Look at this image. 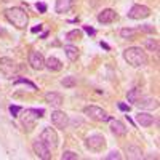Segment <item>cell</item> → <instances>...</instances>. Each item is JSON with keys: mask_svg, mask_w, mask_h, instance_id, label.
I'll use <instances>...</instances> for the list:
<instances>
[{"mask_svg": "<svg viewBox=\"0 0 160 160\" xmlns=\"http://www.w3.org/2000/svg\"><path fill=\"white\" fill-rule=\"evenodd\" d=\"M151 16V8L146 5H133L128 11V18L131 19H144Z\"/></svg>", "mask_w": 160, "mask_h": 160, "instance_id": "cell-9", "label": "cell"}, {"mask_svg": "<svg viewBox=\"0 0 160 160\" xmlns=\"http://www.w3.org/2000/svg\"><path fill=\"white\" fill-rule=\"evenodd\" d=\"M40 37H42V38H47V37H48V32H43V34L40 35Z\"/></svg>", "mask_w": 160, "mask_h": 160, "instance_id": "cell-36", "label": "cell"}, {"mask_svg": "<svg viewBox=\"0 0 160 160\" xmlns=\"http://www.w3.org/2000/svg\"><path fill=\"white\" fill-rule=\"evenodd\" d=\"M87 148L90 151H95V152H101L104 149V146H106V139L102 135H98V133H95V135H90L87 138Z\"/></svg>", "mask_w": 160, "mask_h": 160, "instance_id": "cell-6", "label": "cell"}, {"mask_svg": "<svg viewBox=\"0 0 160 160\" xmlns=\"http://www.w3.org/2000/svg\"><path fill=\"white\" fill-rule=\"evenodd\" d=\"M123 58L125 61L133 66V68H142L148 64V55L146 51H142L139 47H130L123 51Z\"/></svg>", "mask_w": 160, "mask_h": 160, "instance_id": "cell-1", "label": "cell"}, {"mask_svg": "<svg viewBox=\"0 0 160 160\" xmlns=\"http://www.w3.org/2000/svg\"><path fill=\"white\" fill-rule=\"evenodd\" d=\"M64 53H66V56H68L69 61H75V59L78 58V55H80L78 48L74 47V45H66V47H64Z\"/></svg>", "mask_w": 160, "mask_h": 160, "instance_id": "cell-20", "label": "cell"}, {"mask_svg": "<svg viewBox=\"0 0 160 160\" xmlns=\"http://www.w3.org/2000/svg\"><path fill=\"white\" fill-rule=\"evenodd\" d=\"M127 98H128V101H130V102L135 104V102L141 98V90H138V88H133V90H130V91L127 93Z\"/></svg>", "mask_w": 160, "mask_h": 160, "instance_id": "cell-22", "label": "cell"}, {"mask_svg": "<svg viewBox=\"0 0 160 160\" xmlns=\"http://www.w3.org/2000/svg\"><path fill=\"white\" fill-rule=\"evenodd\" d=\"M101 47H102L104 50H111V47H109L108 43H104V42H101Z\"/></svg>", "mask_w": 160, "mask_h": 160, "instance_id": "cell-35", "label": "cell"}, {"mask_svg": "<svg viewBox=\"0 0 160 160\" xmlns=\"http://www.w3.org/2000/svg\"><path fill=\"white\" fill-rule=\"evenodd\" d=\"M61 158L62 160H75V158H78V155L75 152H72V151H64L62 155H61Z\"/></svg>", "mask_w": 160, "mask_h": 160, "instance_id": "cell-27", "label": "cell"}, {"mask_svg": "<svg viewBox=\"0 0 160 160\" xmlns=\"http://www.w3.org/2000/svg\"><path fill=\"white\" fill-rule=\"evenodd\" d=\"M109 128L115 136H125L127 131H128V128L120 122V120H115V118H109Z\"/></svg>", "mask_w": 160, "mask_h": 160, "instance_id": "cell-12", "label": "cell"}, {"mask_svg": "<svg viewBox=\"0 0 160 160\" xmlns=\"http://www.w3.org/2000/svg\"><path fill=\"white\" fill-rule=\"evenodd\" d=\"M125 152H127V158H131V160H136V158L142 157L141 148H138V146H135V144H128L125 148Z\"/></svg>", "mask_w": 160, "mask_h": 160, "instance_id": "cell-18", "label": "cell"}, {"mask_svg": "<svg viewBox=\"0 0 160 160\" xmlns=\"http://www.w3.org/2000/svg\"><path fill=\"white\" fill-rule=\"evenodd\" d=\"M5 16L7 19L13 24V26H16L18 29H24L26 26H28L29 22V16H28V13H26L22 8L19 7H11L5 11Z\"/></svg>", "mask_w": 160, "mask_h": 160, "instance_id": "cell-2", "label": "cell"}, {"mask_svg": "<svg viewBox=\"0 0 160 160\" xmlns=\"http://www.w3.org/2000/svg\"><path fill=\"white\" fill-rule=\"evenodd\" d=\"M141 29H142V31H148V32H155V29H154V28H151L149 24H146V26H142Z\"/></svg>", "mask_w": 160, "mask_h": 160, "instance_id": "cell-33", "label": "cell"}, {"mask_svg": "<svg viewBox=\"0 0 160 160\" xmlns=\"http://www.w3.org/2000/svg\"><path fill=\"white\" fill-rule=\"evenodd\" d=\"M32 148H34V152H35V155L38 158H50V148L40 138H37L34 141Z\"/></svg>", "mask_w": 160, "mask_h": 160, "instance_id": "cell-11", "label": "cell"}, {"mask_svg": "<svg viewBox=\"0 0 160 160\" xmlns=\"http://www.w3.org/2000/svg\"><path fill=\"white\" fill-rule=\"evenodd\" d=\"M16 72H18V66L15 61L10 58H0V74L5 78L16 77Z\"/></svg>", "mask_w": 160, "mask_h": 160, "instance_id": "cell-4", "label": "cell"}, {"mask_svg": "<svg viewBox=\"0 0 160 160\" xmlns=\"http://www.w3.org/2000/svg\"><path fill=\"white\" fill-rule=\"evenodd\" d=\"M45 68L48 71H51V72H58V71L62 69V62L56 56H50V58L45 59Z\"/></svg>", "mask_w": 160, "mask_h": 160, "instance_id": "cell-17", "label": "cell"}, {"mask_svg": "<svg viewBox=\"0 0 160 160\" xmlns=\"http://www.w3.org/2000/svg\"><path fill=\"white\" fill-rule=\"evenodd\" d=\"M117 19V13H115V10H112V8H106V10H102L99 15H98V21L101 22V24H111V22H114Z\"/></svg>", "mask_w": 160, "mask_h": 160, "instance_id": "cell-13", "label": "cell"}, {"mask_svg": "<svg viewBox=\"0 0 160 160\" xmlns=\"http://www.w3.org/2000/svg\"><path fill=\"white\" fill-rule=\"evenodd\" d=\"M83 31H85L88 35H95V32H96L93 28H90V26H83Z\"/></svg>", "mask_w": 160, "mask_h": 160, "instance_id": "cell-31", "label": "cell"}, {"mask_svg": "<svg viewBox=\"0 0 160 160\" xmlns=\"http://www.w3.org/2000/svg\"><path fill=\"white\" fill-rule=\"evenodd\" d=\"M117 106H118V109L123 111V112H128V111H130V106H127V104H123V102H118Z\"/></svg>", "mask_w": 160, "mask_h": 160, "instance_id": "cell-32", "label": "cell"}, {"mask_svg": "<svg viewBox=\"0 0 160 160\" xmlns=\"http://www.w3.org/2000/svg\"><path fill=\"white\" fill-rule=\"evenodd\" d=\"M51 123L59 130H66L69 127V115L62 111H55L51 112Z\"/></svg>", "mask_w": 160, "mask_h": 160, "instance_id": "cell-7", "label": "cell"}, {"mask_svg": "<svg viewBox=\"0 0 160 160\" xmlns=\"http://www.w3.org/2000/svg\"><path fill=\"white\" fill-rule=\"evenodd\" d=\"M139 109H157L158 108V102H157V99H154V98H148V96H142L141 95V98L135 102Z\"/></svg>", "mask_w": 160, "mask_h": 160, "instance_id": "cell-14", "label": "cell"}, {"mask_svg": "<svg viewBox=\"0 0 160 160\" xmlns=\"http://www.w3.org/2000/svg\"><path fill=\"white\" fill-rule=\"evenodd\" d=\"M66 38L71 40V42H72V40H80V38H82V31H80V29H74V31L66 34Z\"/></svg>", "mask_w": 160, "mask_h": 160, "instance_id": "cell-25", "label": "cell"}, {"mask_svg": "<svg viewBox=\"0 0 160 160\" xmlns=\"http://www.w3.org/2000/svg\"><path fill=\"white\" fill-rule=\"evenodd\" d=\"M74 5V0H56V3H55V11L56 13H68Z\"/></svg>", "mask_w": 160, "mask_h": 160, "instance_id": "cell-19", "label": "cell"}, {"mask_svg": "<svg viewBox=\"0 0 160 160\" xmlns=\"http://www.w3.org/2000/svg\"><path fill=\"white\" fill-rule=\"evenodd\" d=\"M19 83H24V85H28V87H31L32 90H37V85H35V83H32L31 80H28V78H24V77H19V78H16V80H15V85H19Z\"/></svg>", "mask_w": 160, "mask_h": 160, "instance_id": "cell-26", "label": "cell"}, {"mask_svg": "<svg viewBox=\"0 0 160 160\" xmlns=\"http://www.w3.org/2000/svg\"><path fill=\"white\" fill-rule=\"evenodd\" d=\"M136 29H131V28H123V29H120V37L122 38H127V40H133L136 37Z\"/></svg>", "mask_w": 160, "mask_h": 160, "instance_id": "cell-21", "label": "cell"}, {"mask_svg": "<svg viewBox=\"0 0 160 160\" xmlns=\"http://www.w3.org/2000/svg\"><path fill=\"white\" fill-rule=\"evenodd\" d=\"M120 157H122V155H120V152H118V151H112L111 154L106 155V158H108V160H112V158H120Z\"/></svg>", "mask_w": 160, "mask_h": 160, "instance_id": "cell-29", "label": "cell"}, {"mask_svg": "<svg viewBox=\"0 0 160 160\" xmlns=\"http://www.w3.org/2000/svg\"><path fill=\"white\" fill-rule=\"evenodd\" d=\"M61 85L66 87V88H74V87L77 85V78H75L74 75H68V77H64V78L61 80Z\"/></svg>", "mask_w": 160, "mask_h": 160, "instance_id": "cell-24", "label": "cell"}, {"mask_svg": "<svg viewBox=\"0 0 160 160\" xmlns=\"http://www.w3.org/2000/svg\"><path fill=\"white\" fill-rule=\"evenodd\" d=\"M29 64H31V68L35 69V71H42L45 68V58L43 55L40 51H31L29 53Z\"/></svg>", "mask_w": 160, "mask_h": 160, "instance_id": "cell-10", "label": "cell"}, {"mask_svg": "<svg viewBox=\"0 0 160 160\" xmlns=\"http://www.w3.org/2000/svg\"><path fill=\"white\" fill-rule=\"evenodd\" d=\"M45 101L51 106H55V108H59V106L64 102V98L61 93H56V91H48L45 93Z\"/></svg>", "mask_w": 160, "mask_h": 160, "instance_id": "cell-15", "label": "cell"}, {"mask_svg": "<svg viewBox=\"0 0 160 160\" xmlns=\"http://www.w3.org/2000/svg\"><path fill=\"white\" fill-rule=\"evenodd\" d=\"M43 109H21V115H18L21 118V123L26 130H32L35 127V123L38 122V118L43 115Z\"/></svg>", "mask_w": 160, "mask_h": 160, "instance_id": "cell-3", "label": "cell"}, {"mask_svg": "<svg viewBox=\"0 0 160 160\" xmlns=\"http://www.w3.org/2000/svg\"><path fill=\"white\" fill-rule=\"evenodd\" d=\"M10 112H11L13 117H18V114L21 112V108L19 106H10Z\"/></svg>", "mask_w": 160, "mask_h": 160, "instance_id": "cell-28", "label": "cell"}, {"mask_svg": "<svg viewBox=\"0 0 160 160\" xmlns=\"http://www.w3.org/2000/svg\"><path fill=\"white\" fill-rule=\"evenodd\" d=\"M83 114L93 120H98V122H109V118H111V115H108V112L98 108V106H87L83 109Z\"/></svg>", "mask_w": 160, "mask_h": 160, "instance_id": "cell-5", "label": "cell"}, {"mask_svg": "<svg viewBox=\"0 0 160 160\" xmlns=\"http://www.w3.org/2000/svg\"><path fill=\"white\" fill-rule=\"evenodd\" d=\"M35 8H37L40 13H47V3H43V2H38V3L35 5Z\"/></svg>", "mask_w": 160, "mask_h": 160, "instance_id": "cell-30", "label": "cell"}, {"mask_svg": "<svg viewBox=\"0 0 160 160\" xmlns=\"http://www.w3.org/2000/svg\"><path fill=\"white\" fill-rule=\"evenodd\" d=\"M42 31V24H38V26H35V28H32V32L35 34V32H40Z\"/></svg>", "mask_w": 160, "mask_h": 160, "instance_id": "cell-34", "label": "cell"}, {"mask_svg": "<svg viewBox=\"0 0 160 160\" xmlns=\"http://www.w3.org/2000/svg\"><path fill=\"white\" fill-rule=\"evenodd\" d=\"M146 48H148L149 51H158V40L151 37V38H146V42H144Z\"/></svg>", "mask_w": 160, "mask_h": 160, "instance_id": "cell-23", "label": "cell"}, {"mask_svg": "<svg viewBox=\"0 0 160 160\" xmlns=\"http://www.w3.org/2000/svg\"><path fill=\"white\" fill-rule=\"evenodd\" d=\"M40 139H42L50 149H55L58 146V135L53 128H43L40 133Z\"/></svg>", "mask_w": 160, "mask_h": 160, "instance_id": "cell-8", "label": "cell"}, {"mask_svg": "<svg viewBox=\"0 0 160 160\" xmlns=\"http://www.w3.org/2000/svg\"><path fill=\"white\" fill-rule=\"evenodd\" d=\"M136 123L141 125V127H144V128H148V127H151V125L154 123V117H152L149 112H138V115H136Z\"/></svg>", "mask_w": 160, "mask_h": 160, "instance_id": "cell-16", "label": "cell"}]
</instances>
